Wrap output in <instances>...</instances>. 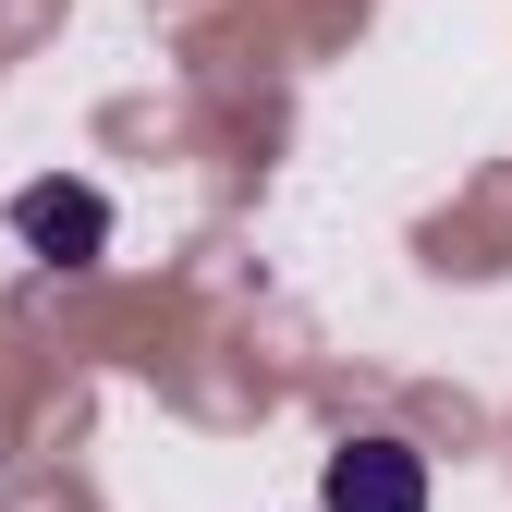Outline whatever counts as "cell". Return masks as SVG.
I'll list each match as a JSON object with an SVG mask.
<instances>
[{
  "label": "cell",
  "instance_id": "obj_2",
  "mask_svg": "<svg viewBox=\"0 0 512 512\" xmlns=\"http://www.w3.org/2000/svg\"><path fill=\"white\" fill-rule=\"evenodd\" d=\"M13 232L49 256V269H98V256H110V196H98V183H25Z\"/></svg>",
  "mask_w": 512,
  "mask_h": 512
},
{
  "label": "cell",
  "instance_id": "obj_1",
  "mask_svg": "<svg viewBox=\"0 0 512 512\" xmlns=\"http://www.w3.org/2000/svg\"><path fill=\"white\" fill-rule=\"evenodd\" d=\"M330 512H427V452L415 439H342L330 476H317Z\"/></svg>",
  "mask_w": 512,
  "mask_h": 512
}]
</instances>
